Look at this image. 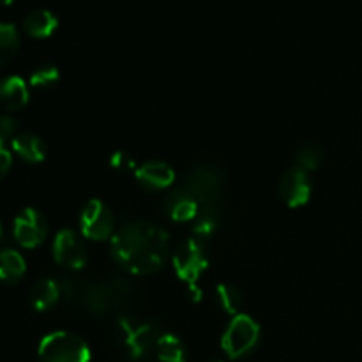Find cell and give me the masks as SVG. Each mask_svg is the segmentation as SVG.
<instances>
[{
  "label": "cell",
  "mask_w": 362,
  "mask_h": 362,
  "mask_svg": "<svg viewBox=\"0 0 362 362\" xmlns=\"http://www.w3.org/2000/svg\"><path fill=\"white\" fill-rule=\"evenodd\" d=\"M168 233L152 223L122 226L112 237V255L131 274L147 276L159 271L168 257Z\"/></svg>",
  "instance_id": "1"
},
{
  "label": "cell",
  "mask_w": 362,
  "mask_h": 362,
  "mask_svg": "<svg viewBox=\"0 0 362 362\" xmlns=\"http://www.w3.org/2000/svg\"><path fill=\"white\" fill-rule=\"evenodd\" d=\"M59 285L60 292L69 303L83 308L94 317H106L124 311L134 299L133 285L124 278H108L99 281L64 278Z\"/></svg>",
  "instance_id": "2"
},
{
  "label": "cell",
  "mask_w": 362,
  "mask_h": 362,
  "mask_svg": "<svg viewBox=\"0 0 362 362\" xmlns=\"http://www.w3.org/2000/svg\"><path fill=\"white\" fill-rule=\"evenodd\" d=\"M161 334L158 324L136 315H124L115 327L117 345L133 361L147 359L156 354V345Z\"/></svg>",
  "instance_id": "3"
},
{
  "label": "cell",
  "mask_w": 362,
  "mask_h": 362,
  "mask_svg": "<svg viewBox=\"0 0 362 362\" xmlns=\"http://www.w3.org/2000/svg\"><path fill=\"white\" fill-rule=\"evenodd\" d=\"M182 189L198 202V205H218L225 189V173L214 165H198L187 172Z\"/></svg>",
  "instance_id": "4"
},
{
  "label": "cell",
  "mask_w": 362,
  "mask_h": 362,
  "mask_svg": "<svg viewBox=\"0 0 362 362\" xmlns=\"http://www.w3.org/2000/svg\"><path fill=\"white\" fill-rule=\"evenodd\" d=\"M41 362H88L90 349L76 334L57 331L45 336L39 343Z\"/></svg>",
  "instance_id": "5"
},
{
  "label": "cell",
  "mask_w": 362,
  "mask_h": 362,
  "mask_svg": "<svg viewBox=\"0 0 362 362\" xmlns=\"http://www.w3.org/2000/svg\"><path fill=\"white\" fill-rule=\"evenodd\" d=\"M260 339V327L247 315H235L223 334V350L230 359H240L257 346Z\"/></svg>",
  "instance_id": "6"
},
{
  "label": "cell",
  "mask_w": 362,
  "mask_h": 362,
  "mask_svg": "<svg viewBox=\"0 0 362 362\" xmlns=\"http://www.w3.org/2000/svg\"><path fill=\"white\" fill-rule=\"evenodd\" d=\"M207 255L200 239H186L177 246L173 253V269L179 279L187 285H197L200 276L207 269Z\"/></svg>",
  "instance_id": "7"
},
{
  "label": "cell",
  "mask_w": 362,
  "mask_h": 362,
  "mask_svg": "<svg viewBox=\"0 0 362 362\" xmlns=\"http://www.w3.org/2000/svg\"><path fill=\"white\" fill-rule=\"evenodd\" d=\"M13 233L14 239L21 247L34 250V247L41 246L45 243L46 235H48V223H46L45 216L39 211L25 209L14 219Z\"/></svg>",
  "instance_id": "8"
},
{
  "label": "cell",
  "mask_w": 362,
  "mask_h": 362,
  "mask_svg": "<svg viewBox=\"0 0 362 362\" xmlns=\"http://www.w3.org/2000/svg\"><path fill=\"white\" fill-rule=\"evenodd\" d=\"M81 232L90 240H105L115 230V218L103 202L90 200L81 211Z\"/></svg>",
  "instance_id": "9"
},
{
  "label": "cell",
  "mask_w": 362,
  "mask_h": 362,
  "mask_svg": "<svg viewBox=\"0 0 362 362\" xmlns=\"http://www.w3.org/2000/svg\"><path fill=\"white\" fill-rule=\"evenodd\" d=\"M53 258L62 267L78 271L87 264V250L80 237L73 230L66 228L60 230L53 240Z\"/></svg>",
  "instance_id": "10"
},
{
  "label": "cell",
  "mask_w": 362,
  "mask_h": 362,
  "mask_svg": "<svg viewBox=\"0 0 362 362\" xmlns=\"http://www.w3.org/2000/svg\"><path fill=\"white\" fill-rule=\"evenodd\" d=\"M279 193L288 207H303L310 202L311 197V180L310 173L303 168H290L283 173L279 180Z\"/></svg>",
  "instance_id": "11"
},
{
  "label": "cell",
  "mask_w": 362,
  "mask_h": 362,
  "mask_svg": "<svg viewBox=\"0 0 362 362\" xmlns=\"http://www.w3.org/2000/svg\"><path fill=\"white\" fill-rule=\"evenodd\" d=\"M136 180L147 189H166L175 180V172L163 161H147L134 170Z\"/></svg>",
  "instance_id": "12"
},
{
  "label": "cell",
  "mask_w": 362,
  "mask_h": 362,
  "mask_svg": "<svg viewBox=\"0 0 362 362\" xmlns=\"http://www.w3.org/2000/svg\"><path fill=\"white\" fill-rule=\"evenodd\" d=\"M28 103L27 83L20 76H7L0 80V110L16 112Z\"/></svg>",
  "instance_id": "13"
},
{
  "label": "cell",
  "mask_w": 362,
  "mask_h": 362,
  "mask_svg": "<svg viewBox=\"0 0 362 362\" xmlns=\"http://www.w3.org/2000/svg\"><path fill=\"white\" fill-rule=\"evenodd\" d=\"M198 209H200L198 202L193 197H189L184 189L173 191L165 200V211L168 212L173 221L193 223V219L198 214Z\"/></svg>",
  "instance_id": "14"
},
{
  "label": "cell",
  "mask_w": 362,
  "mask_h": 362,
  "mask_svg": "<svg viewBox=\"0 0 362 362\" xmlns=\"http://www.w3.org/2000/svg\"><path fill=\"white\" fill-rule=\"evenodd\" d=\"M13 151L18 158L27 163H41L46 158V145L42 138L34 133H20L11 140Z\"/></svg>",
  "instance_id": "15"
},
{
  "label": "cell",
  "mask_w": 362,
  "mask_h": 362,
  "mask_svg": "<svg viewBox=\"0 0 362 362\" xmlns=\"http://www.w3.org/2000/svg\"><path fill=\"white\" fill-rule=\"evenodd\" d=\"M57 27H59V20L48 9L32 11L23 20V30L35 39L49 37L57 30Z\"/></svg>",
  "instance_id": "16"
},
{
  "label": "cell",
  "mask_w": 362,
  "mask_h": 362,
  "mask_svg": "<svg viewBox=\"0 0 362 362\" xmlns=\"http://www.w3.org/2000/svg\"><path fill=\"white\" fill-rule=\"evenodd\" d=\"M62 292H60V285L53 279H41V281L35 283L30 288V304L34 310L37 311H46L52 306H55L57 300L60 299Z\"/></svg>",
  "instance_id": "17"
},
{
  "label": "cell",
  "mask_w": 362,
  "mask_h": 362,
  "mask_svg": "<svg viewBox=\"0 0 362 362\" xmlns=\"http://www.w3.org/2000/svg\"><path fill=\"white\" fill-rule=\"evenodd\" d=\"M27 265L23 257L14 250L0 251V279L4 283H16L23 278Z\"/></svg>",
  "instance_id": "18"
},
{
  "label": "cell",
  "mask_w": 362,
  "mask_h": 362,
  "mask_svg": "<svg viewBox=\"0 0 362 362\" xmlns=\"http://www.w3.org/2000/svg\"><path fill=\"white\" fill-rule=\"evenodd\" d=\"M156 357L161 362H186V346L177 336L163 332L156 345Z\"/></svg>",
  "instance_id": "19"
},
{
  "label": "cell",
  "mask_w": 362,
  "mask_h": 362,
  "mask_svg": "<svg viewBox=\"0 0 362 362\" xmlns=\"http://www.w3.org/2000/svg\"><path fill=\"white\" fill-rule=\"evenodd\" d=\"M219 225L218 205H200L197 218L193 219V232L200 239H207Z\"/></svg>",
  "instance_id": "20"
},
{
  "label": "cell",
  "mask_w": 362,
  "mask_h": 362,
  "mask_svg": "<svg viewBox=\"0 0 362 362\" xmlns=\"http://www.w3.org/2000/svg\"><path fill=\"white\" fill-rule=\"evenodd\" d=\"M20 48V35L14 25L0 23V67L6 66Z\"/></svg>",
  "instance_id": "21"
},
{
  "label": "cell",
  "mask_w": 362,
  "mask_h": 362,
  "mask_svg": "<svg viewBox=\"0 0 362 362\" xmlns=\"http://www.w3.org/2000/svg\"><path fill=\"white\" fill-rule=\"evenodd\" d=\"M296 159H297V166L303 168L304 172L308 173L315 172V170L320 168L322 163H324V151L315 144L303 145V147L297 151Z\"/></svg>",
  "instance_id": "22"
},
{
  "label": "cell",
  "mask_w": 362,
  "mask_h": 362,
  "mask_svg": "<svg viewBox=\"0 0 362 362\" xmlns=\"http://www.w3.org/2000/svg\"><path fill=\"white\" fill-rule=\"evenodd\" d=\"M216 296H218L219 306L230 315L239 313L240 306H243V296H240L239 288L233 285H228V283H221L216 288Z\"/></svg>",
  "instance_id": "23"
},
{
  "label": "cell",
  "mask_w": 362,
  "mask_h": 362,
  "mask_svg": "<svg viewBox=\"0 0 362 362\" xmlns=\"http://www.w3.org/2000/svg\"><path fill=\"white\" fill-rule=\"evenodd\" d=\"M59 81V69L55 66H39L34 73L30 74V85L35 88L52 87Z\"/></svg>",
  "instance_id": "24"
},
{
  "label": "cell",
  "mask_w": 362,
  "mask_h": 362,
  "mask_svg": "<svg viewBox=\"0 0 362 362\" xmlns=\"http://www.w3.org/2000/svg\"><path fill=\"white\" fill-rule=\"evenodd\" d=\"M110 166L119 170V172H131V170L138 168L134 159L131 158L129 154H126V152H113V154L110 156Z\"/></svg>",
  "instance_id": "25"
},
{
  "label": "cell",
  "mask_w": 362,
  "mask_h": 362,
  "mask_svg": "<svg viewBox=\"0 0 362 362\" xmlns=\"http://www.w3.org/2000/svg\"><path fill=\"white\" fill-rule=\"evenodd\" d=\"M18 120L9 115H0V144L16 136Z\"/></svg>",
  "instance_id": "26"
},
{
  "label": "cell",
  "mask_w": 362,
  "mask_h": 362,
  "mask_svg": "<svg viewBox=\"0 0 362 362\" xmlns=\"http://www.w3.org/2000/svg\"><path fill=\"white\" fill-rule=\"evenodd\" d=\"M11 165H13V156L7 151L6 145L0 144V179H4L9 173Z\"/></svg>",
  "instance_id": "27"
},
{
  "label": "cell",
  "mask_w": 362,
  "mask_h": 362,
  "mask_svg": "<svg viewBox=\"0 0 362 362\" xmlns=\"http://www.w3.org/2000/svg\"><path fill=\"white\" fill-rule=\"evenodd\" d=\"M189 296L193 300H200L202 299V290L198 288L197 285H189Z\"/></svg>",
  "instance_id": "28"
},
{
  "label": "cell",
  "mask_w": 362,
  "mask_h": 362,
  "mask_svg": "<svg viewBox=\"0 0 362 362\" xmlns=\"http://www.w3.org/2000/svg\"><path fill=\"white\" fill-rule=\"evenodd\" d=\"M14 0H0V4H2V6H9V4H13Z\"/></svg>",
  "instance_id": "29"
},
{
  "label": "cell",
  "mask_w": 362,
  "mask_h": 362,
  "mask_svg": "<svg viewBox=\"0 0 362 362\" xmlns=\"http://www.w3.org/2000/svg\"><path fill=\"white\" fill-rule=\"evenodd\" d=\"M0 237H2V226H0Z\"/></svg>",
  "instance_id": "30"
},
{
  "label": "cell",
  "mask_w": 362,
  "mask_h": 362,
  "mask_svg": "<svg viewBox=\"0 0 362 362\" xmlns=\"http://www.w3.org/2000/svg\"><path fill=\"white\" fill-rule=\"evenodd\" d=\"M211 362H221V361H211Z\"/></svg>",
  "instance_id": "31"
}]
</instances>
